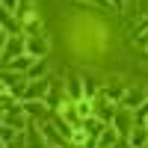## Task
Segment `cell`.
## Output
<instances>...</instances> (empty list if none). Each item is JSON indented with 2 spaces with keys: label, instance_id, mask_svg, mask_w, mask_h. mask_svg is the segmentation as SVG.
<instances>
[{
  "label": "cell",
  "instance_id": "1",
  "mask_svg": "<svg viewBox=\"0 0 148 148\" xmlns=\"http://www.w3.org/2000/svg\"><path fill=\"white\" fill-rule=\"evenodd\" d=\"M21 51L27 53V42H24V39H9V33L3 30V59H6V62H9V59H18Z\"/></svg>",
  "mask_w": 148,
  "mask_h": 148
},
{
  "label": "cell",
  "instance_id": "9",
  "mask_svg": "<svg viewBox=\"0 0 148 148\" xmlns=\"http://www.w3.org/2000/svg\"><path fill=\"white\" fill-rule=\"evenodd\" d=\"M83 125H86L83 130H89V133H101V130H104V125H101V119H95V116H89V119L83 121Z\"/></svg>",
  "mask_w": 148,
  "mask_h": 148
},
{
  "label": "cell",
  "instance_id": "14",
  "mask_svg": "<svg viewBox=\"0 0 148 148\" xmlns=\"http://www.w3.org/2000/svg\"><path fill=\"white\" fill-rule=\"evenodd\" d=\"M113 6H121V0H113Z\"/></svg>",
  "mask_w": 148,
  "mask_h": 148
},
{
  "label": "cell",
  "instance_id": "16",
  "mask_svg": "<svg viewBox=\"0 0 148 148\" xmlns=\"http://www.w3.org/2000/svg\"><path fill=\"white\" fill-rule=\"evenodd\" d=\"M145 47H148V39H145Z\"/></svg>",
  "mask_w": 148,
  "mask_h": 148
},
{
  "label": "cell",
  "instance_id": "2",
  "mask_svg": "<svg viewBox=\"0 0 148 148\" xmlns=\"http://www.w3.org/2000/svg\"><path fill=\"white\" fill-rule=\"evenodd\" d=\"M45 53H47V39H45V36H33V39H27V56L45 59Z\"/></svg>",
  "mask_w": 148,
  "mask_h": 148
},
{
  "label": "cell",
  "instance_id": "6",
  "mask_svg": "<svg viewBox=\"0 0 148 148\" xmlns=\"http://www.w3.org/2000/svg\"><path fill=\"white\" fill-rule=\"evenodd\" d=\"M127 136H130L133 148H145V145H148V127H133Z\"/></svg>",
  "mask_w": 148,
  "mask_h": 148
},
{
  "label": "cell",
  "instance_id": "3",
  "mask_svg": "<svg viewBox=\"0 0 148 148\" xmlns=\"http://www.w3.org/2000/svg\"><path fill=\"white\" fill-rule=\"evenodd\" d=\"M142 101H148V92L145 89H130L121 95V104H125V110H136Z\"/></svg>",
  "mask_w": 148,
  "mask_h": 148
},
{
  "label": "cell",
  "instance_id": "13",
  "mask_svg": "<svg viewBox=\"0 0 148 148\" xmlns=\"http://www.w3.org/2000/svg\"><path fill=\"white\" fill-rule=\"evenodd\" d=\"M15 3H18V0H3V9H6V12H15V9H18Z\"/></svg>",
  "mask_w": 148,
  "mask_h": 148
},
{
  "label": "cell",
  "instance_id": "8",
  "mask_svg": "<svg viewBox=\"0 0 148 148\" xmlns=\"http://www.w3.org/2000/svg\"><path fill=\"white\" fill-rule=\"evenodd\" d=\"M45 71H47V65H45V59H39V62H33V65H30V71H27V77H30V80H45Z\"/></svg>",
  "mask_w": 148,
  "mask_h": 148
},
{
  "label": "cell",
  "instance_id": "5",
  "mask_svg": "<svg viewBox=\"0 0 148 148\" xmlns=\"http://www.w3.org/2000/svg\"><path fill=\"white\" fill-rule=\"evenodd\" d=\"M119 139V130L116 127H104L98 133V148H113V142Z\"/></svg>",
  "mask_w": 148,
  "mask_h": 148
},
{
  "label": "cell",
  "instance_id": "7",
  "mask_svg": "<svg viewBox=\"0 0 148 148\" xmlns=\"http://www.w3.org/2000/svg\"><path fill=\"white\" fill-rule=\"evenodd\" d=\"M45 89H47V80H39V83L33 80V86H30L27 92H24V101H33V98H39V95H42Z\"/></svg>",
  "mask_w": 148,
  "mask_h": 148
},
{
  "label": "cell",
  "instance_id": "12",
  "mask_svg": "<svg viewBox=\"0 0 148 148\" xmlns=\"http://www.w3.org/2000/svg\"><path fill=\"white\" fill-rule=\"evenodd\" d=\"M71 142H74V145H83V142H86V130H74V133H71Z\"/></svg>",
  "mask_w": 148,
  "mask_h": 148
},
{
  "label": "cell",
  "instance_id": "4",
  "mask_svg": "<svg viewBox=\"0 0 148 148\" xmlns=\"http://www.w3.org/2000/svg\"><path fill=\"white\" fill-rule=\"evenodd\" d=\"M24 33H27L30 36V39H33V36H42V21L39 18H36V12H24Z\"/></svg>",
  "mask_w": 148,
  "mask_h": 148
},
{
  "label": "cell",
  "instance_id": "15",
  "mask_svg": "<svg viewBox=\"0 0 148 148\" xmlns=\"http://www.w3.org/2000/svg\"><path fill=\"white\" fill-rule=\"evenodd\" d=\"M145 127H148V119H145Z\"/></svg>",
  "mask_w": 148,
  "mask_h": 148
},
{
  "label": "cell",
  "instance_id": "11",
  "mask_svg": "<svg viewBox=\"0 0 148 148\" xmlns=\"http://www.w3.org/2000/svg\"><path fill=\"white\" fill-rule=\"evenodd\" d=\"M30 62H33V56H18L15 62H12V68H27ZM27 71H30V68H27Z\"/></svg>",
  "mask_w": 148,
  "mask_h": 148
},
{
  "label": "cell",
  "instance_id": "10",
  "mask_svg": "<svg viewBox=\"0 0 148 148\" xmlns=\"http://www.w3.org/2000/svg\"><path fill=\"white\" fill-rule=\"evenodd\" d=\"M116 130H119V133H130V130H133V127L127 125V113H125V110H121L119 119H116Z\"/></svg>",
  "mask_w": 148,
  "mask_h": 148
}]
</instances>
